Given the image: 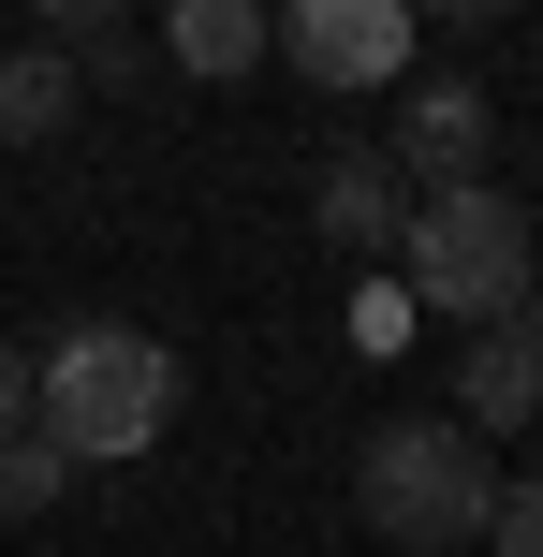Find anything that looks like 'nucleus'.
I'll use <instances>...</instances> for the list:
<instances>
[{
  "label": "nucleus",
  "instance_id": "nucleus-2",
  "mask_svg": "<svg viewBox=\"0 0 543 557\" xmlns=\"http://www.w3.org/2000/svg\"><path fill=\"white\" fill-rule=\"evenodd\" d=\"M529 206L499 191V176H470V191H411V235H397V278L411 308H441V323H515L529 294Z\"/></svg>",
  "mask_w": 543,
  "mask_h": 557
},
{
  "label": "nucleus",
  "instance_id": "nucleus-16",
  "mask_svg": "<svg viewBox=\"0 0 543 557\" xmlns=\"http://www.w3.org/2000/svg\"><path fill=\"white\" fill-rule=\"evenodd\" d=\"M515 323H529V337H543V264H529V294H515Z\"/></svg>",
  "mask_w": 543,
  "mask_h": 557
},
{
  "label": "nucleus",
  "instance_id": "nucleus-1",
  "mask_svg": "<svg viewBox=\"0 0 543 557\" xmlns=\"http://www.w3.org/2000/svg\"><path fill=\"white\" fill-rule=\"evenodd\" d=\"M176 396L192 382H176V352L147 323H74L45 352V382H29V411H45V441L74 455V470H133V455L176 425Z\"/></svg>",
  "mask_w": 543,
  "mask_h": 557
},
{
  "label": "nucleus",
  "instance_id": "nucleus-13",
  "mask_svg": "<svg viewBox=\"0 0 543 557\" xmlns=\"http://www.w3.org/2000/svg\"><path fill=\"white\" fill-rule=\"evenodd\" d=\"M353 337H368V352H397V337H411V278H368V294H353Z\"/></svg>",
  "mask_w": 543,
  "mask_h": 557
},
{
  "label": "nucleus",
  "instance_id": "nucleus-15",
  "mask_svg": "<svg viewBox=\"0 0 543 557\" xmlns=\"http://www.w3.org/2000/svg\"><path fill=\"white\" fill-rule=\"evenodd\" d=\"M411 15H456V29H470V15H499V0H411Z\"/></svg>",
  "mask_w": 543,
  "mask_h": 557
},
{
  "label": "nucleus",
  "instance_id": "nucleus-14",
  "mask_svg": "<svg viewBox=\"0 0 543 557\" xmlns=\"http://www.w3.org/2000/svg\"><path fill=\"white\" fill-rule=\"evenodd\" d=\"M29 382H45V367H29V352H0V425H29Z\"/></svg>",
  "mask_w": 543,
  "mask_h": 557
},
{
  "label": "nucleus",
  "instance_id": "nucleus-12",
  "mask_svg": "<svg viewBox=\"0 0 543 557\" xmlns=\"http://www.w3.org/2000/svg\"><path fill=\"white\" fill-rule=\"evenodd\" d=\"M485 543H499V557H543V470H529V484H499V499H485Z\"/></svg>",
  "mask_w": 543,
  "mask_h": 557
},
{
  "label": "nucleus",
  "instance_id": "nucleus-5",
  "mask_svg": "<svg viewBox=\"0 0 543 557\" xmlns=\"http://www.w3.org/2000/svg\"><path fill=\"white\" fill-rule=\"evenodd\" d=\"M485 88H411L397 103V133H382V162L411 176V191H470V176H485Z\"/></svg>",
  "mask_w": 543,
  "mask_h": 557
},
{
  "label": "nucleus",
  "instance_id": "nucleus-6",
  "mask_svg": "<svg viewBox=\"0 0 543 557\" xmlns=\"http://www.w3.org/2000/svg\"><path fill=\"white\" fill-rule=\"evenodd\" d=\"M309 221L338 235L353 264H382V250H397V235H411V176L382 162V147H338V162L309 176Z\"/></svg>",
  "mask_w": 543,
  "mask_h": 557
},
{
  "label": "nucleus",
  "instance_id": "nucleus-11",
  "mask_svg": "<svg viewBox=\"0 0 543 557\" xmlns=\"http://www.w3.org/2000/svg\"><path fill=\"white\" fill-rule=\"evenodd\" d=\"M103 29H133V0H29V45H103Z\"/></svg>",
  "mask_w": 543,
  "mask_h": 557
},
{
  "label": "nucleus",
  "instance_id": "nucleus-7",
  "mask_svg": "<svg viewBox=\"0 0 543 557\" xmlns=\"http://www.w3.org/2000/svg\"><path fill=\"white\" fill-rule=\"evenodd\" d=\"M264 45H280V15H264V0H162V59H176L192 88L264 74Z\"/></svg>",
  "mask_w": 543,
  "mask_h": 557
},
{
  "label": "nucleus",
  "instance_id": "nucleus-10",
  "mask_svg": "<svg viewBox=\"0 0 543 557\" xmlns=\"http://www.w3.org/2000/svg\"><path fill=\"white\" fill-rule=\"evenodd\" d=\"M59 484H74V455L45 441V411L0 425V513H59Z\"/></svg>",
  "mask_w": 543,
  "mask_h": 557
},
{
  "label": "nucleus",
  "instance_id": "nucleus-9",
  "mask_svg": "<svg viewBox=\"0 0 543 557\" xmlns=\"http://www.w3.org/2000/svg\"><path fill=\"white\" fill-rule=\"evenodd\" d=\"M74 103H88L74 45H15V59H0V147H45V133H74Z\"/></svg>",
  "mask_w": 543,
  "mask_h": 557
},
{
  "label": "nucleus",
  "instance_id": "nucleus-8",
  "mask_svg": "<svg viewBox=\"0 0 543 557\" xmlns=\"http://www.w3.org/2000/svg\"><path fill=\"white\" fill-rule=\"evenodd\" d=\"M529 411H543V337H529V323H470V367H456V425H470V441H485V425L515 441Z\"/></svg>",
  "mask_w": 543,
  "mask_h": 557
},
{
  "label": "nucleus",
  "instance_id": "nucleus-3",
  "mask_svg": "<svg viewBox=\"0 0 543 557\" xmlns=\"http://www.w3.org/2000/svg\"><path fill=\"white\" fill-rule=\"evenodd\" d=\"M353 499H368L382 543H411V557H470V543H485L499 470H485V441H470V425H382V441L353 455Z\"/></svg>",
  "mask_w": 543,
  "mask_h": 557
},
{
  "label": "nucleus",
  "instance_id": "nucleus-4",
  "mask_svg": "<svg viewBox=\"0 0 543 557\" xmlns=\"http://www.w3.org/2000/svg\"><path fill=\"white\" fill-rule=\"evenodd\" d=\"M264 15H280V59L309 88H397L411 74V0H264Z\"/></svg>",
  "mask_w": 543,
  "mask_h": 557
}]
</instances>
